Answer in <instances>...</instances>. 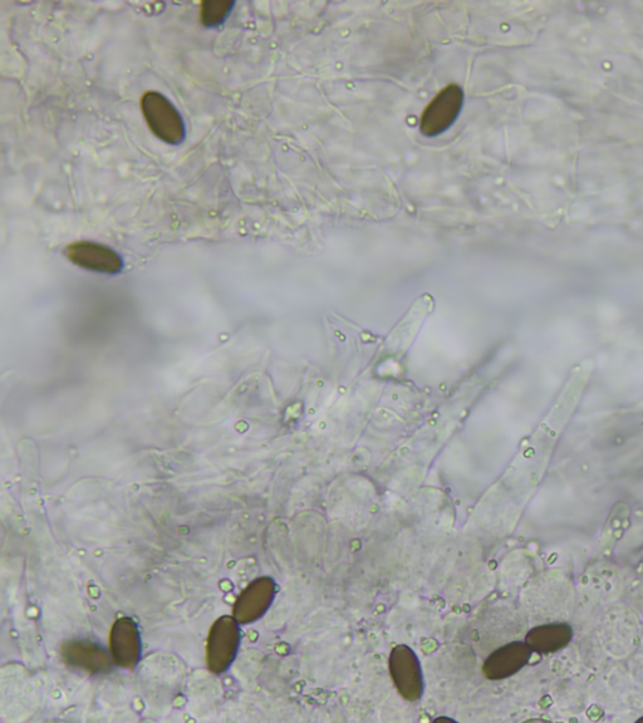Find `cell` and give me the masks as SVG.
I'll return each instance as SVG.
<instances>
[{
  "mask_svg": "<svg viewBox=\"0 0 643 723\" xmlns=\"http://www.w3.org/2000/svg\"><path fill=\"white\" fill-rule=\"evenodd\" d=\"M140 106L147 126L157 139L169 145H180L185 140L183 117L168 98L159 92L147 91L141 97Z\"/></svg>",
  "mask_w": 643,
  "mask_h": 723,
  "instance_id": "cell-1",
  "label": "cell"
},
{
  "mask_svg": "<svg viewBox=\"0 0 643 723\" xmlns=\"http://www.w3.org/2000/svg\"><path fill=\"white\" fill-rule=\"evenodd\" d=\"M464 98L463 88L456 83L444 87L422 112L421 134L426 137H435L448 131L458 120L464 105Z\"/></svg>",
  "mask_w": 643,
  "mask_h": 723,
  "instance_id": "cell-2",
  "label": "cell"
},
{
  "mask_svg": "<svg viewBox=\"0 0 643 723\" xmlns=\"http://www.w3.org/2000/svg\"><path fill=\"white\" fill-rule=\"evenodd\" d=\"M389 667L397 692L406 701H420L425 692V678L414 649L406 644L396 646L390 654Z\"/></svg>",
  "mask_w": 643,
  "mask_h": 723,
  "instance_id": "cell-3",
  "label": "cell"
},
{
  "mask_svg": "<svg viewBox=\"0 0 643 723\" xmlns=\"http://www.w3.org/2000/svg\"><path fill=\"white\" fill-rule=\"evenodd\" d=\"M63 254L72 264L91 272L115 275L124 269V262L114 249L95 241H76L67 245Z\"/></svg>",
  "mask_w": 643,
  "mask_h": 723,
  "instance_id": "cell-4",
  "label": "cell"
},
{
  "mask_svg": "<svg viewBox=\"0 0 643 723\" xmlns=\"http://www.w3.org/2000/svg\"><path fill=\"white\" fill-rule=\"evenodd\" d=\"M533 651L525 642H512L495 649L485 659L483 666L484 676L490 681L505 680L523 670L527 665Z\"/></svg>",
  "mask_w": 643,
  "mask_h": 723,
  "instance_id": "cell-5",
  "label": "cell"
},
{
  "mask_svg": "<svg viewBox=\"0 0 643 723\" xmlns=\"http://www.w3.org/2000/svg\"><path fill=\"white\" fill-rule=\"evenodd\" d=\"M572 639V629L566 624H547L533 628L525 637V643L538 653H552L566 647Z\"/></svg>",
  "mask_w": 643,
  "mask_h": 723,
  "instance_id": "cell-6",
  "label": "cell"
},
{
  "mask_svg": "<svg viewBox=\"0 0 643 723\" xmlns=\"http://www.w3.org/2000/svg\"><path fill=\"white\" fill-rule=\"evenodd\" d=\"M233 7V2L205 0V2L201 3L200 22L206 28L218 27L232 13Z\"/></svg>",
  "mask_w": 643,
  "mask_h": 723,
  "instance_id": "cell-7",
  "label": "cell"
}]
</instances>
